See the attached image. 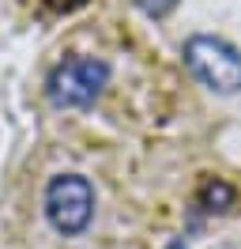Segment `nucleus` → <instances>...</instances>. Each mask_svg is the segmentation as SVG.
<instances>
[{"label": "nucleus", "instance_id": "f257e3e1", "mask_svg": "<svg viewBox=\"0 0 241 249\" xmlns=\"http://www.w3.org/2000/svg\"><path fill=\"white\" fill-rule=\"evenodd\" d=\"M185 68L215 94H241V49L219 34H192L185 49Z\"/></svg>", "mask_w": 241, "mask_h": 249}, {"label": "nucleus", "instance_id": "f03ea898", "mask_svg": "<svg viewBox=\"0 0 241 249\" xmlns=\"http://www.w3.org/2000/svg\"><path fill=\"white\" fill-rule=\"evenodd\" d=\"M109 83V64L102 57H87V53H75L49 72L45 79V94L49 102L60 109H83L90 106Z\"/></svg>", "mask_w": 241, "mask_h": 249}, {"label": "nucleus", "instance_id": "7ed1b4c3", "mask_svg": "<svg viewBox=\"0 0 241 249\" xmlns=\"http://www.w3.org/2000/svg\"><path fill=\"white\" fill-rule=\"evenodd\" d=\"M42 208L53 231L64 238H75V234L87 231L90 215H94V189L83 174H57L45 185Z\"/></svg>", "mask_w": 241, "mask_h": 249}, {"label": "nucleus", "instance_id": "20e7f679", "mask_svg": "<svg viewBox=\"0 0 241 249\" xmlns=\"http://www.w3.org/2000/svg\"><path fill=\"white\" fill-rule=\"evenodd\" d=\"M234 204H238V189L230 185V181H223V178H204L200 189H196V208L200 212H211V215L219 212L223 215Z\"/></svg>", "mask_w": 241, "mask_h": 249}, {"label": "nucleus", "instance_id": "39448f33", "mask_svg": "<svg viewBox=\"0 0 241 249\" xmlns=\"http://www.w3.org/2000/svg\"><path fill=\"white\" fill-rule=\"evenodd\" d=\"M177 4L181 0H136V8H139L143 16H151V19H166Z\"/></svg>", "mask_w": 241, "mask_h": 249}, {"label": "nucleus", "instance_id": "423d86ee", "mask_svg": "<svg viewBox=\"0 0 241 249\" xmlns=\"http://www.w3.org/2000/svg\"><path fill=\"white\" fill-rule=\"evenodd\" d=\"M45 8H53V12H75V8H83L87 0H42Z\"/></svg>", "mask_w": 241, "mask_h": 249}]
</instances>
